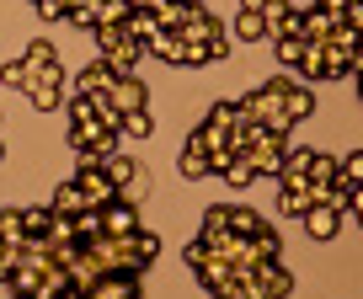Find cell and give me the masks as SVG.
<instances>
[{
  "mask_svg": "<svg viewBox=\"0 0 363 299\" xmlns=\"http://www.w3.org/2000/svg\"><path fill=\"white\" fill-rule=\"evenodd\" d=\"M96 48H102V64L113 75H134V64L145 59V43L128 27H96Z\"/></svg>",
  "mask_w": 363,
  "mask_h": 299,
  "instance_id": "6da1fadb",
  "label": "cell"
},
{
  "mask_svg": "<svg viewBox=\"0 0 363 299\" xmlns=\"http://www.w3.org/2000/svg\"><path fill=\"white\" fill-rule=\"evenodd\" d=\"M118 134L123 128L113 123H69V150L80 161H107V155H118Z\"/></svg>",
  "mask_w": 363,
  "mask_h": 299,
  "instance_id": "7a4b0ae2",
  "label": "cell"
},
{
  "mask_svg": "<svg viewBox=\"0 0 363 299\" xmlns=\"http://www.w3.org/2000/svg\"><path fill=\"white\" fill-rule=\"evenodd\" d=\"M235 113L240 118H251V123H267V128H278V134H289V118H284V102H278V91H272V86H257V91H246L235 102Z\"/></svg>",
  "mask_w": 363,
  "mask_h": 299,
  "instance_id": "3957f363",
  "label": "cell"
},
{
  "mask_svg": "<svg viewBox=\"0 0 363 299\" xmlns=\"http://www.w3.org/2000/svg\"><path fill=\"white\" fill-rule=\"evenodd\" d=\"M182 43H198L208 59H225V54H230V38H225V27H219L214 16L203 11V6H198V11L187 16V27H182Z\"/></svg>",
  "mask_w": 363,
  "mask_h": 299,
  "instance_id": "277c9868",
  "label": "cell"
},
{
  "mask_svg": "<svg viewBox=\"0 0 363 299\" xmlns=\"http://www.w3.org/2000/svg\"><path fill=\"white\" fill-rule=\"evenodd\" d=\"M272 91H278V102H284V118L289 123H305L310 113H315V91L310 86H299V81H289V69L278 75V81H267Z\"/></svg>",
  "mask_w": 363,
  "mask_h": 299,
  "instance_id": "5b68a950",
  "label": "cell"
},
{
  "mask_svg": "<svg viewBox=\"0 0 363 299\" xmlns=\"http://www.w3.org/2000/svg\"><path fill=\"white\" fill-rule=\"evenodd\" d=\"M75 187L86 193V203L91 208H107L118 198V187H113V176L102 171V161H80V171H75Z\"/></svg>",
  "mask_w": 363,
  "mask_h": 299,
  "instance_id": "8992f818",
  "label": "cell"
},
{
  "mask_svg": "<svg viewBox=\"0 0 363 299\" xmlns=\"http://www.w3.org/2000/svg\"><path fill=\"white\" fill-rule=\"evenodd\" d=\"M262 22H267V38H299L305 16H299V6H289V0H267V6H262Z\"/></svg>",
  "mask_w": 363,
  "mask_h": 299,
  "instance_id": "52a82bcc",
  "label": "cell"
},
{
  "mask_svg": "<svg viewBox=\"0 0 363 299\" xmlns=\"http://www.w3.org/2000/svg\"><path fill=\"white\" fill-rule=\"evenodd\" d=\"M107 102H113L118 113H139V107H150V91H145V81H139V75H113Z\"/></svg>",
  "mask_w": 363,
  "mask_h": 299,
  "instance_id": "ba28073f",
  "label": "cell"
},
{
  "mask_svg": "<svg viewBox=\"0 0 363 299\" xmlns=\"http://www.w3.org/2000/svg\"><path fill=\"white\" fill-rule=\"evenodd\" d=\"M86 299H139V278L134 273H102Z\"/></svg>",
  "mask_w": 363,
  "mask_h": 299,
  "instance_id": "9c48e42d",
  "label": "cell"
},
{
  "mask_svg": "<svg viewBox=\"0 0 363 299\" xmlns=\"http://www.w3.org/2000/svg\"><path fill=\"white\" fill-rule=\"evenodd\" d=\"M134 230H139V214H134V203L113 198V203L102 208V235H134Z\"/></svg>",
  "mask_w": 363,
  "mask_h": 299,
  "instance_id": "30bf717a",
  "label": "cell"
},
{
  "mask_svg": "<svg viewBox=\"0 0 363 299\" xmlns=\"http://www.w3.org/2000/svg\"><path fill=\"white\" fill-rule=\"evenodd\" d=\"M305 230H310V241H331V235L342 230V208H331V203H315L305 214Z\"/></svg>",
  "mask_w": 363,
  "mask_h": 299,
  "instance_id": "8fae6325",
  "label": "cell"
},
{
  "mask_svg": "<svg viewBox=\"0 0 363 299\" xmlns=\"http://www.w3.org/2000/svg\"><path fill=\"white\" fill-rule=\"evenodd\" d=\"M145 54H160L166 64H182V59H187V43H182V33H171V27H155V38H145Z\"/></svg>",
  "mask_w": 363,
  "mask_h": 299,
  "instance_id": "7c38bea8",
  "label": "cell"
},
{
  "mask_svg": "<svg viewBox=\"0 0 363 299\" xmlns=\"http://www.w3.org/2000/svg\"><path fill=\"white\" fill-rule=\"evenodd\" d=\"M278 208L294 219H305L310 208H315V198H310V182H278Z\"/></svg>",
  "mask_w": 363,
  "mask_h": 299,
  "instance_id": "4fadbf2b",
  "label": "cell"
},
{
  "mask_svg": "<svg viewBox=\"0 0 363 299\" xmlns=\"http://www.w3.org/2000/svg\"><path fill=\"white\" fill-rule=\"evenodd\" d=\"M22 64H27V86H33V75H38V69H54L59 54H54V43H48V38H33V43H27V54H22Z\"/></svg>",
  "mask_w": 363,
  "mask_h": 299,
  "instance_id": "5bb4252c",
  "label": "cell"
},
{
  "mask_svg": "<svg viewBox=\"0 0 363 299\" xmlns=\"http://www.w3.org/2000/svg\"><path fill=\"white\" fill-rule=\"evenodd\" d=\"M310 166H315V150H284L278 182H310Z\"/></svg>",
  "mask_w": 363,
  "mask_h": 299,
  "instance_id": "9a60e30c",
  "label": "cell"
},
{
  "mask_svg": "<svg viewBox=\"0 0 363 299\" xmlns=\"http://www.w3.org/2000/svg\"><path fill=\"white\" fill-rule=\"evenodd\" d=\"M48 208H54V214H69V219H75L80 208H91V203H86V193L75 187V176H69V182H59V187H54V203H48Z\"/></svg>",
  "mask_w": 363,
  "mask_h": 299,
  "instance_id": "2e32d148",
  "label": "cell"
},
{
  "mask_svg": "<svg viewBox=\"0 0 363 299\" xmlns=\"http://www.w3.org/2000/svg\"><path fill=\"white\" fill-rule=\"evenodd\" d=\"M107 86H113V69H107L102 59H96L91 69H80V75H75V91H80V96H102Z\"/></svg>",
  "mask_w": 363,
  "mask_h": 299,
  "instance_id": "e0dca14e",
  "label": "cell"
},
{
  "mask_svg": "<svg viewBox=\"0 0 363 299\" xmlns=\"http://www.w3.org/2000/svg\"><path fill=\"white\" fill-rule=\"evenodd\" d=\"M193 11H198V6H187V0H160V6H155V27H171V33H182Z\"/></svg>",
  "mask_w": 363,
  "mask_h": 299,
  "instance_id": "ac0fdd59",
  "label": "cell"
},
{
  "mask_svg": "<svg viewBox=\"0 0 363 299\" xmlns=\"http://www.w3.org/2000/svg\"><path fill=\"white\" fill-rule=\"evenodd\" d=\"M299 75L305 81H326V43H315V38H305V59H299Z\"/></svg>",
  "mask_w": 363,
  "mask_h": 299,
  "instance_id": "d6986e66",
  "label": "cell"
},
{
  "mask_svg": "<svg viewBox=\"0 0 363 299\" xmlns=\"http://www.w3.org/2000/svg\"><path fill=\"white\" fill-rule=\"evenodd\" d=\"M134 0H96V27H123Z\"/></svg>",
  "mask_w": 363,
  "mask_h": 299,
  "instance_id": "ffe728a7",
  "label": "cell"
},
{
  "mask_svg": "<svg viewBox=\"0 0 363 299\" xmlns=\"http://www.w3.org/2000/svg\"><path fill=\"white\" fill-rule=\"evenodd\" d=\"M251 246H257L262 262H284V241H278V230H272V225H262V230L251 235Z\"/></svg>",
  "mask_w": 363,
  "mask_h": 299,
  "instance_id": "44dd1931",
  "label": "cell"
},
{
  "mask_svg": "<svg viewBox=\"0 0 363 299\" xmlns=\"http://www.w3.org/2000/svg\"><path fill=\"white\" fill-rule=\"evenodd\" d=\"M182 176H187V182H203V176H214L208 171V150H182Z\"/></svg>",
  "mask_w": 363,
  "mask_h": 299,
  "instance_id": "7402d4cb",
  "label": "cell"
},
{
  "mask_svg": "<svg viewBox=\"0 0 363 299\" xmlns=\"http://www.w3.org/2000/svg\"><path fill=\"white\" fill-rule=\"evenodd\" d=\"M235 38H240V43H262V38H267L262 11H240V16H235Z\"/></svg>",
  "mask_w": 363,
  "mask_h": 299,
  "instance_id": "603a6c76",
  "label": "cell"
},
{
  "mask_svg": "<svg viewBox=\"0 0 363 299\" xmlns=\"http://www.w3.org/2000/svg\"><path fill=\"white\" fill-rule=\"evenodd\" d=\"M0 241H11V246H22V241H27L22 208H0Z\"/></svg>",
  "mask_w": 363,
  "mask_h": 299,
  "instance_id": "cb8c5ba5",
  "label": "cell"
},
{
  "mask_svg": "<svg viewBox=\"0 0 363 299\" xmlns=\"http://www.w3.org/2000/svg\"><path fill=\"white\" fill-rule=\"evenodd\" d=\"M272 54H278L284 69H294L299 59H305V38H272Z\"/></svg>",
  "mask_w": 363,
  "mask_h": 299,
  "instance_id": "d4e9b609",
  "label": "cell"
},
{
  "mask_svg": "<svg viewBox=\"0 0 363 299\" xmlns=\"http://www.w3.org/2000/svg\"><path fill=\"white\" fill-rule=\"evenodd\" d=\"M27 96H33L38 113H54V107H65V86H27Z\"/></svg>",
  "mask_w": 363,
  "mask_h": 299,
  "instance_id": "484cf974",
  "label": "cell"
},
{
  "mask_svg": "<svg viewBox=\"0 0 363 299\" xmlns=\"http://www.w3.org/2000/svg\"><path fill=\"white\" fill-rule=\"evenodd\" d=\"M102 171L113 176V187H123L128 176L139 171V161H134V155H107V161H102Z\"/></svg>",
  "mask_w": 363,
  "mask_h": 299,
  "instance_id": "4316f807",
  "label": "cell"
},
{
  "mask_svg": "<svg viewBox=\"0 0 363 299\" xmlns=\"http://www.w3.org/2000/svg\"><path fill=\"white\" fill-rule=\"evenodd\" d=\"M337 176H342V182H347V187H363V150H352V155H342V161H337Z\"/></svg>",
  "mask_w": 363,
  "mask_h": 299,
  "instance_id": "83f0119b",
  "label": "cell"
},
{
  "mask_svg": "<svg viewBox=\"0 0 363 299\" xmlns=\"http://www.w3.org/2000/svg\"><path fill=\"white\" fill-rule=\"evenodd\" d=\"M230 230H235V235H257V230H262V214H251V208H235V203H230Z\"/></svg>",
  "mask_w": 363,
  "mask_h": 299,
  "instance_id": "f1b7e54d",
  "label": "cell"
},
{
  "mask_svg": "<svg viewBox=\"0 0 363 299\" xmlns=\"http://www.w3.org/2000/svg\"><path fill=\"white\" fill-rule=\"evenodd\" d=\"M225 182H230V187H246V182H257V166H251V155H235V161H230Z\"/></svg>",
  "mask_w": 363,
  "mask_h": 299,
  "instance_id": "f546056e",
  "label": "cell"
},
{
  "mask_svg": "<svg viewBox=\"0 0 363 299\" xmlns=\"http://www.w3.org/2000/svg\"><path fill=\"white\" fill-rule=\"evenodd\" d=\"M128 33H134L139 38V43H145V38H155V11H139V6H134V11H128Z\"/></svg>",
  "mask_w": 363,
  "mask_h": 299,
  "instance_id": "4dcf8cb0",
  "label": "cell"
},
{
  "mask_svg": "<svg viewBox=\"0 0 363 299\" xmlns=\"http://www.w3.org/2000/svg\"><path fill=\"white\" fill-rule=\"evenodd\" d=\"M145 193H150V176H145V166H139V171L128 176L123 187H118V198H123V203H134V208H139V198H145Z\"/></svg>",
  "mask_w": 363,
  "mask_h": 299,
  "instance_id": "1f68e13d",
  "label": "cell"
},
{
  "mask_svg": "<svg viewBox=\"0 0 363 299\" xmlns=\"http://www.w3.org/2000/svg\"><path fill=\"white\" fill-rule=\"evenodd\" d=\"M75 235H80V241L102 235V208H80V214H75Z\"/></svg>",
  "mask_w": 363,
  "mask_h": 299,
  "instance_id": "d6a6232c",
  "label": "cell"
},
{
  "mask_svg": "<svg viewBox=\"0 0 363 299\" xmlns=\"http://www.w3.org/2000/svg\"><path fill=\"white\" fill-rule=\"evenodd\" d=\"M69 123H96V96H69Z\"/></svg>",
  "mask_w": 363,
  "mask_h": 299,
  "instance_id": "836d02e7",
  "label": "cell"
},
{
  "mask_svg": "<svg viewBox=\"0 0 363 299\" xmlns=\"http://www.w3.org/2000/svg\"><path fill=\"white\" fill-rule=\"evenodd\" d=\"M22 225H27V235H48V225H54V208H22Z\"/></svg>",
  "mask_w": 363,
  "mask_h": 299,
  "instance_id": "e575fe53",
  "label": "cell"
},
{
  "mask_svg": "<svg viewBox=\"0 0 363 299\" xmlns=\"http://www.w3.org/2000/svg\"><path fill=\"white\" fill-rule=\"evenodd\" d=\"M326 43H331V48H342V54H352V48L363 43V33H352L347 22H337V27H331V38H326Z\"/></svg>",
  "mask_w": 363,
  "mask_h": 299,
  "instance_id": "d590c367",
  "label": "cell"
},
{
  "mask_svg": "<svg viewBox=\"0 0 363 299\" xmlns=\"http://www.w3.org/2000/svg\"><path fill=\"white\" fill-rule=\"evenodd\" d=\"M150 128H155V123H150V107H139V113H123V134H128V139H145Z\"/></svg>",
  "mask_w": 363,
  "mask_h": 299,
  "instance_id": "8d00e7d4",
  "label": "cell"
},
{
  "mask_svg": "<svg viewBox=\"0 0 363 299\" xmlns=\"http://www.w3.org/2000/svg\"><path fill=\"white\" fill-rule=\"evenodd\" d=\"M230 161H235L230 139H225V145H214V150H208V171H214V176H225V171H230Z\"/></svg>",
  "mask_w": 363,
  "mask_h": 299,
  "instance_id": "74e56055",
  "label": "cell"
},
{
  "mask_svg": "<svg viewBox=\"0 0 363 299\" xmlns=\"http://www.w3.org/2000/svg\"><path fill=\"white\" fill-rule=\"evenodd\" d=\"M128 241H134V252L145 256V262H155V252H160V235H150V230H134Z\"/></svg>",
  "mask_w": 363,
  "mask_h": 299,
  "instance_id": "f35d334b",
  "label": "cell"
},
{
  "mask_svg": "<svg viewBox=\"0 0 363 299\" xmlns=\"http://www.w3.org/2000/svg\"><path fill=\"white\" fill-rule=\"evenodd\" d=\"M0 86H22L27 91V64L16 59V64H0Z\"/></svg>",
  "mask_w": 363,
  "mask_h": 299,
  "instance_id": "ab89813d",
  "label": "cell"
},
{
  "mask_svg": "<svg viewBox=\"0 0 363 299\" xmlns=\"http://www.w3.org/2000/svg\"><path fill=\"white\" fill-rule=\"evenodd\" d=\"M310 176H315V182H331V176H337V161H331V155H315V166H310Z\"/></svg>",
  "mask_w": 363,
  "mask_h": 299,
  "instance_id": "60d3db41",
  "label": "cell"
},
{
  "mask_svg": "<svg viewBox=\"0 0 363 299\" xmlns=\"http://www.w3.org/2000/svg\"><path fill=\"white\" fill-rule=\"evenodd\" d=\"M38 16L43 22H65V0H38Z\"/></svg>",
  "mask_w": 363,
  "mask_h": 299,
  "instance_id": "b9f144b4",
  "label": "cell"
},
{
  "mask_svg": "<svg viewBox=\"0 0 363 299\" xmlns=\"http://www.w3.org/2000/svg\"><path fill=\"white\" fill-rule=\"evenodd\" d=\"M11 267H16V246L0 241V278H11Z\"/></svg>",
  "mask_w": 363,
  "mask_h": 299,
  "instance_id": "7bdbcfd3",
  "label": "cell"
},
{
  "mask_svg": "<svg viewBox=\"0 0 363 299\" xmlns=\"http://www.w3.org/2000/svg\"><path fill=\"white\" fill-rule=\"evenodd\" d=\"M342 22H347L352 33H363V0H347V16H342Z\"/></svg>",
  "mask_w": 363,
  "mask_h": 299,
  "instance_id": "ee69618b",
  "label": "cell"
},
{
  "mask_svg": "<svg viewBox=\"0 0 363 299\" xmlns=\"http://www.w3.org/2000/svg\"><path fill=\"white\" fill-rule=\"evenodd\" d=\"M347 208L358 214V225H363V187H352V198H347Z\"/></svg>",
  "mask_w": 363,
  "mask_h": 299,
  "instance_id": "f6af8a7d",
  "label": "cell"
},
{
  "mask_svg": "<svg viewBox=\"0 0 363 299\" xmlns=\"http://www.w3.org/2000/svg\"><path fill=\"white\" fill-rule=\"evenodd\" d=\"M0 299H22V294H16V283H11V278H0Z\"/></svg>",
  "mask_w": 363,
  "mask_h": 299,
  "instance_id": "bcb514c9",
  "label": "cell"
},
{
  "mask_svg": "<svg viewBox=\"0 0 363 299\" xmlns=\"http://www.w3.org/2000/svg\"><path fill=\"white\" fill-rule=\"evenodd\" d=\"M352 75H363V43L352 48Z\"/></svg>",
  "mask_w": 363,
  "mask_h": 299,
  "instance_id": "7dc6e473",
  "label": "cell"
},
{
  "mask_svg": "<svg viewBox=\"0 0 363 299\" xmlns=\"http://www.w3.org/2000/svg\"><path fill=\"white\" fill-rule=\"evenodd\" d=\"M262 6H267V0H240V11H262Z\"/></svg>",
  "mask_w": 363,
  "mask_h": 299,
  "instance_id": "c3c4849f",
  "label": "cell"
},
{
  "mask_svg": "<svg viewBox=\"0 0 363 299\" xmlns=\"http://www.w3.org/2000/svg\"><path fill=\"white\" fill-rule=\"evenodd\" d=\"M134 6H139V11H155V6H160V0H134Z\"/></svg>",
  "mask_w": 363,
  "mask_h": 299,
  "instance_id": "681fc988",
  "label": "cell"
},
{
  "mask_svg": "<svg viewBox=\"0 0 363 299\" xmlns=\"http://www.w3.org/2000/svg\"><path fill=\"white\" fill-rule=\"evenodd\" d=\"M358 96H363V75H358Z\"/></svg>",
  "mask_w": 363,
  "mask_h": 299,
  "instance_id": "f907efd6",
  "label": "cell"
},
{
  "mask_svg": "<svg viewBox=\"0 0 363 299\" xmlns=\"http://www.w3.org/2000/svg\"><path fill=\"white\" fill-rule=\"evenodd\" d=\"M0 161H6V150H0Z\"/></svg>",
  "mask_w": 363,
  "mask_h": 299,
  "instance_id": "816d5d0a",
  "label": "cell"
},
{
  "mask_svg": "<svg viewBox=\"0 0 363 299\" xmlns=\"http://www.w3.org/2000/svg\"><path fill=\"white\" fill-rule=\"evenodd\" d=\"M33 6H38V0H33Z\"/></svg>",
  "mask_w": 363,
  "mask_h": 299,
  "instance_id": "f5cc1de1",
  "label": "cell"
}]
</instances>
